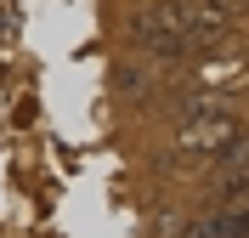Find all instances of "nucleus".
<instances>
[{"label": "nucleus", "mask_w": 249, "mask_h": 238, "mask_svg": "<svg viewBox=\"0 0 249 238\" xmlns=\"http://www.w3.org/2000/svg\"><path fill=\"white\" fill-rule=\"evenodd\" d=\"M238 187H249V130L238 125L232 142L215 153V199H232Z\"/></svg>", "instance_id": "7ed1b4c3"}, {"label": "nucleus", "mask_w": 249, "mask_h": 238, "mask_svg": "<svg viewBox=\"0 0 249 238\" xmlns=\"http://www.w3.org/2000/svg\"><path fill=\"white\" fill-rule=\"evenodd\" d=\"M232 102L221 91H193L181 102V130H176V147L181 153H221V147L232 142Z\"/></svg>", "instance_id": "f257e3e1"}, {"label": "nucleus", "mask_w": 249, "mask_h": 238, "mask_svg": "<svg viewBox=\"0 0 249 238\" xmlns=\"http://www.w3.org/2000/svg\"><path fill=\"white\" fill-rule=\"evenodd\" d=\"M130 34H136V46L153 51V57H187V51H193L181 0H159V6H147V12L130 23Z\"/></svg>", "instance_id": "f03ea898"}]
</instances>
